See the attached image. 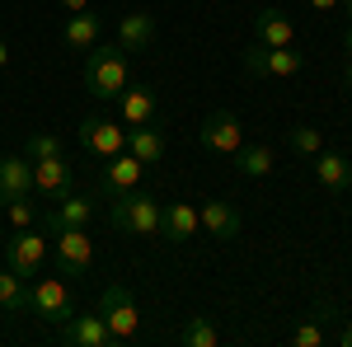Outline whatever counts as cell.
Wrapping results in <instances>:
<instances>
[{"mask_svg": "<svg viewBox=\"0 0 352 347\" xmlns=\"http://www.w3.org/2000/svg\"><path fill=\"white\" fill-rule=\"evenodd\" d=\"M5 221H10L14 230L38 225V207H33V197H14V202H5Z\"/></svg>", "mask_w": 352, "mask_h": 347, "instance_id": "cell-29", "label": "cell"}, {"mask_svg": "<svg viewBox=\"0 0 352 347\" xmlns=\"http://www.w3.org/2000/svg\"><path fill=\"white\" fill-rule=\"evenodd\" d=\"M160 235L169 244H188L192 235H202V216H197V207L192 202H169L160 216Z\"/></svg>", "mask_w": 352, "mask_h": 347, "instance_id": "cell-14", "label": "cell"}, {"mask_svg": "<svg viewBox=\"0 0 352 347\" xmlns=\"http://www.w3.org/2000/svg\"><path fill=\"white\" fill-rule=\"evenodd\" d=\"M127 150H132L141 164H160L164 160V136H160V127H127Z\"/></svg>", "mask_w": 352, "mask_h": 347, "instance_id": "cell-25", "label": "cell"}, {"mask_svg": "<svg viewBox=\"0 0 352 347\" xmlns=\"http://www.w3.org/2000/svg\"><path fill=\"white\" fill-rule=\"evenodd\" d=\"M52 240H56L61 277H85L94 263V240L85 235V225H61V230H52Z\"/></svg>", "mask_w": 352, "mask_h": 347, "instance_id": "cell-7", "label": "cell"}, {"mask_svg": "<svg viewBox=\"0 0 352 347\" xmlns=\"http://www.w3.org/2000/svg\"><path fill=\"white\" fill-rule=\"evenodd\" d=\"M348 19H352V0H348Z\"/></svg>", "mask_w": 352, "mask_h": 347, "instance_id": "cell-35", "label": "cell"}, {"mask_svg": "<svg viewBox=\"0 0 352 347\" xmlns=\"http://www.w3.org/2000/svg\"><path fill=\"white\" fill-rule=\"evenodd\" d=\"M338 347H352V315H348V324L338 328Z\"/></svg>", "mask_w": 352, "mask_h": 347, "instance_id": "cell-31", "label": "cell"}, {"mask_svg": "<svg viewBox=\"0 0 352 347\" xmlns=\"http://www.w3.org/2000/svg\"><path fill=\"white\" fill-rule=\"evenodd\" d=\"M24 155H28V160H52V155H66V150H61V136L33 132V136H28V146H24Z\"/></svg>", "mask_w": 352, "mask_h": 347, "instance_id": "cell-28", "label": "cell"}, {"mask_svg": "<svg viewBox=\"0 0 352 347\" xmlns=\"http://www.w3.org/2000/svg\"><path fill=\"white\" fill-rule=\"evenodd\" d=\"M315 179H320L329 192H348L352 188V160L338 155V150H320V155H315Z\"/></svg>", "mask_w": 352, "mask_h": 347, "instance_id": "cell-20", "label": "cell"}, {"mask_svg": "<svg viewBox=\"0 0 352 347\" xmlns=\"http://www.w3.org/2000/svg\"><path fill=\"white\" fill-rule=\"evenodd\" d=\"M66 5V14H80V10H89V0H61Z\"/></svg>", "mask_w": 352, "mask_h": 347, "instance_id": "cell-32", "label": "cell"}, {"mask_svg": "<svg viewBox=\"0 0 352 347\" xmlns=\"http://www.w3.org/2000/svg\"><path fill=\"white\" fill-rule=\"evenodd\" d=\"M28 315L56 324V328L71 320L76 315V295L66 287V277H43L38 272V282H28Z\"/></svg>", "mask_w": 352, "mask_h": 347, "instance_id": "cell-4", "label": "cell"}, {"mask_svg": "<svg viewBox=\"0 0 352 347\" xmlns=\"http://www.w3.org/2000/svg\"><path fill=\"white\" fill-rule=\"evenodd\" d=\"M43 263H47V230L38 225H28V230H14L10 240H5V267H14L24 282H33L38 272H43Z\"/></svg>", "mask_w": 352, "mask_h": 347, "instance_id": "cell-5", "label": "cell"}, {"mask_svg": "<svg viewBox=\"0 0 352 347\" xmlns=\"http://www.w3.org/2000/svg\"><path fill=\"white\" fill-rule=\"evenodd\" d=\"M305 5H310V10H320V14H333V10H338V0H305Z\"/></svg>", "mask_w": 352, "mask_h": 347, "instance_id": "cell-30", "label": "cell"}, {"mask_svg": "<svg viewBox=\"0 0 352 347\" xmlns=\"http://www.w3.org/2000/svg\"><path fill=\"white\" fill-rule=\"evenodd\" d=\"M33 192H43V197H66L71 192V164H66V155L33 160Z\"/></svg>", "mask_w": 352, "mask_h": 347, "instance_id": "cell-17", "label": "cell"}, {"mask_svg": "<svg viewBox=\"0 0 352 347\" xmlns=\"http://www.w3.org/2000/svg\"><path fill=\"white\" fill-rule=\"evenodd\" d=\"M113 104H118V122L122 127H146L155 117V89L151 85H127Z\"/></svg>", "mask_w": 352, "mask_h": 347, "instance_id": "cell-13", "label": "cell"}, {"mask_svg": "<svg viewBox=\"0 0 352 347\" xmlns=\"http://www.w3.org/2000/svg\"><path fill=\"white\" fill-rule=\"evenodd\" d=\"M343 80L352 85V28H348V66H343Z\"/></svg>", "mask_w": 352, "mask_h": 347, "instance_id": "cell-33", "label": "cell"}, {"mask_svg": "<svg viewBox=\"0 0 352 347\" xmlns=\"http://www.w3.org/2000/svg\"><path fill=\"white\" fill-rule=\"evenodd\" d=\"M197 216H202V235H212V240H235L240 225H244L240 212H235L230 202H202Z\"/></svg>", "mask_w": 352, "mask_h": 347, "instance_id": "cell-18", "label": "cell"}, {"mask_svg": "<svg viewBox=\"0 0 352 347\" xmlns=\"http://www.w3.org/2000/svg\"><path fill=\"white\" fill-rule=\"evenodd\" d=\"M127 85H132V71H127L122 47H89L85 52V89L94 99H118Z\"/></svg>", "mask_w": 352, "mask_h": 347, "instance_id": "cell-1", "label": "cell"}, {"mask_svg": "<svg viewBox=\"0 0 352 347\" xmlns=\"http://www.w3.org/2000/svg\"><path fill=\"white\" fill-rule=\"evenodd\" d=\"M99 315L109 324L113 343H132L136 333H141V310H136V295L127 282H113L99 291Z\"/></svg>", "mask_w": 352, "mask_h": 347, "instance_id": "cell-3", "label": "cell"}, {"mask_svg": "<svg viewBox=\"0 0 352 347\" xmlns=\"http://www.w3.org/2000/svg\"><path fill=\"white\" fill-rule=\"evenodd\" d=\"M33 197V160L28 155H5L0 160V202Z\"/></svg>", "mask_w": 352, "mask_h": 347, "instance_id": "cell-16", "label": "cell"}, {"mask_svg": "<svg viewBox=\"0 0 352 347\" xmlns=\"http://www.w3.org/2000/svg\"><path fill=\"white\" fill-rule=\"evenodd\" d=\"M160 216L164 207L151 197V192H136V188H127V192H113V230H122V235H160Z\"/></svg>", "mask_w": 352, "mask_h": 347, "instance_id": "cell-2", "label": "cell"}, {"mask_svg": "<svg viewBox=\"0 0 352 347\" xmlns=\"http://www.w3.org/2000/svg\"><path fill=\"white\" fill-rule=\"evenodd\" d=\"M179 343L184 347H221V328L212 315H188V324L179 328Z\"/></svg>", "mask_w": 352, "mask_h": 347, "instance_id": "cell-26", "label": "cell"}, {"mask_svg": "<svg viewBox=\"0 0 352 347\" xmlns=\"http://www.w3.org/2000/svg\"><path fill=\"white\" fill-rule=\"evenodd\" d=\"M254 43H263V47H296V24H292V14L287 10H258L254 14Z\"/></svg>", "mask_w": 352, "mask_h": 347, "instance_id": "cell-12", "label": "cell"}, {"mask_svg": "<svg viewBox=\"0 0 352 347\" xmlns=\"http://www.w3.org/2000/svg\"><path fill=\"white\" fill-rule=\"evenodd\" d=\"M230 160H235V174L240 179H268L272 169H277V155H272L268 146H240Z\"/></svg>", "mask_w": 352, "mask_h": 347, "instance_id": "cell-24", "label": "cell"}, {"mask_svg": "<svg viewBox=\"0 0 352 347\" xmlns=\"http://www.w3.org/2000/svg\"><path fill=\"white\" fill-rule=\"evenodd\" d=\"M0 315H28V282L14 267H0Z\"/></svg>", "mask_w": 352, "mask_h": 347, "instance_id": "cell-23", "label": "cell"}, {"mask_svg": "<svg viewBox=\"0 0 352 347\" xmlns=\"http://www.w3.org/2000/svg\"><path fill=\"white\" fill-rule=\"evenodd\" d=\"M85 150H94L99 160H113V155H122L127 150V127L122 122H113V117H85L80 127H76Z\"/></svg>", "mask_w": 352, "mask_h": 347, "instance_id": "cell-8", "label": "cell"}, {"mask_svg": "<svg viewBox=\"0 0 352 347\" xmlns=\"http://www.w3.org/2000/svg\"><path fill=\"white\" fill-rule=\"evenodd\" d=\"M287 146L296 150L300 160H315V155L324 150V136H320V127H305V122H300V127H292V136H287Z\"/></svg>", "mask_w": 352, "mask_h": 347, "instance_id": "cell-27", "label": "cell"}, {"mask_svg": "<svg viewBox=\"0 0 352 347\" xmlns=\"http://www.w3.org/2000/svg\"><path fill=\"white\" fill-rule=\"evenodd\" d=\"M155 14H146V10H127L122 19H118V47L122 52H146L151 43H155Z\"/></svg>", "mask_w": 352, "mask_h": 347, "instance_id": "cell-15", "label": "cell"}, {"mask_svg": "<svg viewBox=\"0 0 352 347\" xmlns=\"http://www.w3.org/2000/svg\"><path fill=\"white\" fill-rule=\"evenodd\" d=\"M329 320H333V310H329V300H320V305L296 324L292 343H296V347H324L329 343Z\"/></svg>", "mask_w": 352, "mask_h": 347, "instance_id": "cell-22", "label": "cell"}, {"mask_svg": "<svg viewBox=\"0 0 352 347\" xmlns=\"http://www.w3.org/2000/svg\"><path fill=\"white\" fill-rule=\"evenodd\" d=\"M300 66H305V56L296 47H263V43L244 47V71L263 76V80H292V76H300Z\"/></svg>", "mask_w": 352, "mask_h": 347, "instance_id": "cell-6", "label": "cell"}, {"mask_svg": "<svg viewBox=\"0 0 352 347\" xmlns=\"http://www.w3.org/2000/svg\"><path fill=\"white\" fill-rule=\"evenodd\" d=\"M141 174H146V164L136 160L132 150H122V155H113V160L104 164V188H109V192H127V188L141 183Z\"/></svg>", "mask_w": 352, "mask_h": 347, "instance_id": "cell-21", "label": "cell"}, {"mask_svg": "<svg viewBox=\"0 0 352 347\" xmlns=\"http://www.w3.org/2000/svg\"><path fill=\"white\" fill-rule=\"evenodd\" d=\"M99 216V207H94V197H85V192H66V197H56L52 212L38 216V225L52 235V230H61V225H89Z\"/></svg>", "mask_w": 352, "mask_h": 347, "instance_id": "cell-11", "label": "cell"}, {"mask_svg": "<svg viewBox=\"0 0 352 347\" xmlns=\"http://www.w3.org/2000/svg\"><path fill=\"white\" fill-rule=\"evenodd\" d=\"M99 33H104V19H99L94 10L71 14L66 28H61V38H66V47H71V52H89V47H99Z\"/></svg>", "mask_w": 352, "mask_h": 347, "instance_id": "cell-19", "label": "cell"}, {"mask_svg": "<svg viewBox=\"0 0 352 347\" xmlns=\"http://www.w3.org/2000/svg\"><path fill=\"white\" fill-rule=\"evenodd\" d=\"M197 141H202L207 150H217V155H235V150L244 146V127H240V117H235V113L217 108V113H207V117H202Z\"/></svg>", "mask_w": 352, "mask_h": 347, "instance_id": "cell-9", "label": "cell"}, {"mask_svg": "<svg viewBox=\"0 0 352 347\" xmlns=\"http://www.w3.org/2000/svg\"><path fill=\"white\" fill-rule=\"evenodd\" d=\"M0 66H10V47H5V38H0Z\"/></svg>", "mask_w": 352, "mask_h": 347, "instance_id": "cell-34", "label": "cell"}, {"mask_svg": "<svg viewBox=\"0 0 352 347\" xmlns=\"http://www.w3.org/2000/svg\"><path fill=\"white\" fill-rule=\"evenodd\" d=\"M56 338L66 347H113V333H109V324H104V315L94 310V315H71V320L56 328Z\"/></svg>", "mask_w": 352, "mask_h": 347, "instance_id": "cell-10", "label": "cell"}]
</instances>
